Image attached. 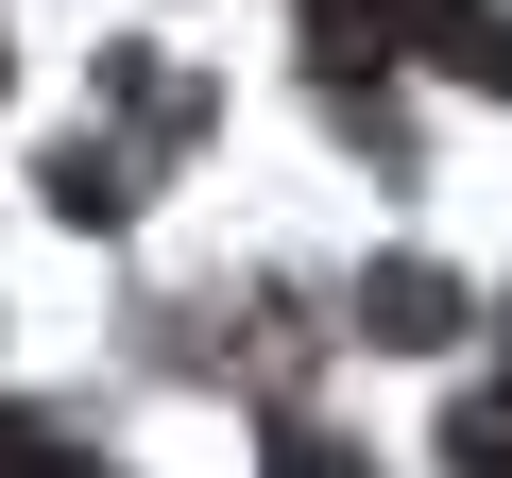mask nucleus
<instances>
[{
  "label": "nucleus",
  "instance_id": "nucleus-1",
  "mask_svg": "<svg viewBox=\"0 0 512 478\" xmlns=\"http://www.w3.org/2000/svg\"><path fill=\"white\" fill-rule=\"evenodd\" d=\"M461 0H308V52L325 69H393V52H444Z\"/></svg>",
  "mask_w": 512,
  "mask_h": 478
},
{
  "label": "nucleus",
  "instance_id": "nucleus-2",
  "mask_svg": "<svg viewBox=\"0 0 512 478\" xmlns=\"http://www.w3.org/2000/svg\"><path fill=\"white\" fill-rule=\"evenodd\" d=\"M359 325L427 359V342H461V291H444V274H376V291H359Z\"/></svg>",
  "mask_w": 512,
  "mask_h": 478
},
{
  "label": "nucleus",
  "instance_id": "nucleus-3",
  "mask_svg": "<svg viewBox=\"0 0 512 478\" xmlns=\"http://www.w3.org/2000/svg\"><path fill=\"white\" fill-rule=\"evenodd\" d=\"M52 205H69V222H120L137 171H120V154H52Z\"/></svg>",
  "mask_w": 512,
  "mask_h": 478
},
{
  "label": "nucleus",
  "instance_id": "nucleus-4",
  "mask_svg": "<svg viewBox=\"0 0 512 478\" xmlns=\"http://www.w3.org/2000/svg\"><path fill=\"white\" fill-rule=\"evenodd\" d=\"M0 478H103L86 444H35V427H0Z\"/></svg>",
  "mask_w": 512,
  "mask_h": 478
},
{
  "label": "nucleus",
  "instance_id": "nucleus-5",
  "mask_svg": "<svg viewBox=\"0 0 512 478\" xmlns=\"http://www.w3.org/2000/svg\"><path fill=\"white\" fill-rule=\"evenodd\" d=\"M274 478H376V461H342L325 427H274Z\"/></svg>",
  "mask_w": 512,
  "mask_h": 478
}]
</instances>
